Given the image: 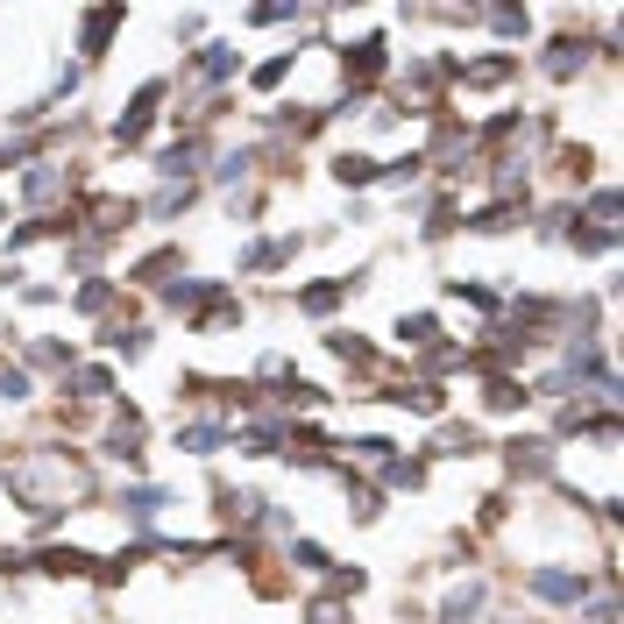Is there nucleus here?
Returning a JSON list of instances; mask_svg holds the SVG:
<instances>
[{"label": "nucleus", "instance_id": "obj_1", "mask_svg": "<svg viewBox=\"0 0 624 624\" xmlns=\"http://www.w3.org/2000/svg\"><path fill=\"white\" fill-rule=\"evenodd\" d=\"M156 100H164V78H149V86L135 93V107H128V121H121V142H142V128H149Z\"/></svg>", "mask_w": 624, "mask_h": 624}, {"label": "nucleus", "instance_id": "obj_2", "mask_svg": "<svg viewBox=\"0 0 624 624\" xmlns=\"http://www.w3.org/2000/svg\"><path fill=\"white\" fill-rule=\"evenodd\" d=\"M532 596H546V603H575V596H582V575H561V568H539V575H532Z\"/></svg>", "mask_w": 624, "mask_h": 624}, {"label": "nucleus", "instance_id": "obj_3", "mask_svg": "<svg viewBox=\"0 0 624 624\" xmlns=\"http://www.w3.org/2000/svg\"><path fill=\"white\" fill-rule=\"evenodd\" d=\"M341 298H348V277H334V284H312V291H298V305H305V312H334Z\"/></svg>", "mask_w": 624, "mask_h": 624}, {"label": "nucleus", "instance_id": "obj_4", "mask_svg": "<svg viewBox=\"0 0 624 624\" xmlns=\"http://www.w3.org/2000/svg\"><path fill=\"white\" fill-rule=\"evenodd\" d=\"M582 57H589V50H582L575 36H561L554 50H546V71H554V78H568V71H582Z\"/></svg>", "mask_w": 624, "mask_h": 624}, {"label": "nucleus", "instance_id": "obj_5", "mask_svg": "<svg viewBox=\"0 0 624 624\" xmlns=\"http://www.w3.org/2000/svg\"><path fill=\"white\" fill-rule=\"evenodd\" d=\"M511 468H525V476H546V440H511Z\"/></svg>", "mask_w": 624, "mask_h": 624}, {"label": "nucleus", "instance_id": "obj_6", "mask_svg": "<svg viewBox=\"0 0 624 624\" xmlns=\"http://www.w3.org/2000/svg\"><path fill=\"white\" fill-rule=\"evenodd\" d=\"M114 22H121V8H93V15H86V29H78V36H86V50H100V43L114 36Z\"/></svg>", "mask_w": 624, "mask_h": 624}, {"label": "nucleus", "instance_id": "obj_7", "mask_svg": "<svg viewBox=\"0 0 624 624\" xmlns=\"http://www.w3.org/2000/svg\"><path fill=\"white\" fill-rule=\"evenodd\" d=\"M178 447H192V454H220V447H227V433H220V426H185V433H178Z\"/></svg>", "mask_w": 624, "mask_h": 624}, {"label": "nucleus", "instance_id": "obj_8", "mask_svg": "<svg viewBox=\"0 0 624 624\" xmlns=\"http://www.w3.org/2000/svg\"><path fill=\"white\" fill-rule=\"evenodd\" d=\"M461 78H468V86H497V78H511V57H483V64H468Z\"/></svg>", "mask_w": 624, "mask_h": 624}, {"label": "nucleus", "instance_id": "obj_9", "mask_svg": "<svg viewBox=\"0 0 624 624\" xmlns=\"http://www.w3.org/2000/svg\"><path fill=\"white\" fill-rule=\"evenodd\" d=\"M57 185H64V164H43V171H29V178H22V192H29V199H50Z\"/></svg>", "mask_w": 624, "mask_h": 624}, {"label": "nucleus", "instance_id": "obj_10", "mask_svg": "<svg viewBox=\"0 0 624 624\" xmlns=\"http://www.w3.org/2000/svg\"><path fill=\"white\" fill-rule=\"evenodd\" d=\"M86 561H93V554H78V546H57V554H43L50 575H86Z\"/></svg>", "mask_w": 624, "mask_h": 624}, {"label": "nucleus", "instance_id": "obj_11", "mask_svg": "<svg viewBox=\"0 0 624 624\" xmlns=\"http://www.w3.org/2000/svg\"><path fill=\"white\" fill-rule=\"evenodd\" d=\"M334 178H341V185H369L376 164H369V156H334Z\"/></svg>", "mask_w": 624, "mask_h": 624}, {"label": "nucleus", "instance_id": "obj_12", "mask_svg": "<svg viewBox=\"0 0 624 624\" xmlns=\"http://www.w3.org/2000/svg\"><path fill=\"white\" fill-rule=\"evenodd\" d=\"M121 504H128V518H135V525H149V518H156V504H164V497H156V490H128Z\"/></svg>", "mask_w": 624, "mask_h": 624}, {"label": "nucleus", "instance_id": "obj_13", "mask_svg": "<svg viewBox=\"0 0 624 624\" xmlns=\"http://www.w3.org/2000/svg\"><path fill=\"white\" fill-rule=\"evenodd\" d=\"M291 561H298V568H312V575H320V568H327V546H312V539H291Z\"/></svg>", "mask_w": 624, "mask_h": 624}, {"label": "nucleus", "instance_id": "obj_14", "mask_svg": "<svg viewBox=\"0 0 624 624\" xmlns=\"http://www.w3.org/2000/svg\"><path fill=\"white\" fill-rule=\"evenodd\" d=\"M398 334L419 348V341H433V312H412V320H398Z\"/></svg>", "mask_w": 624, "mask_h": 624}, {"label": "nucleus", "instance_id": "obj_15", "mask_svg": "<svg viewBox=\"0 0 624 624\" xmlns=\"http://www.w3.org/2000/svg\"><path fill=\"white\" fill-rule=\"evenodd\" d=\"M440 454H476V433H468V426H447V433H440Z\"/></svg>", "mask_w": 624, "mask_h": 624}, {"label": "nucleus", "instance_id": "obj_16", "mask_svg": "<svg viewBox=\"0 0 624 624\" xmlns=\"http://www.w3.org/2000/svg\"><path fill=\"white\" fill-rule=\"evenodd\" d=\"M476 603H483V589H461V596H447V610H440V617H447V624H461Z\"/></svg>", "mask_w": 624, "mask_h": 624}, {"label": "nucleus", "instance_id": "obj_17", "mask_svg": "<svg viewBox=\"0 0 624 624\" xmlns=\"http://www.w3.org/2000/svg\"><path fill=\"white\" fill-rule=\"evenodd\" d=\"M284 256H291L284 242H256V249H249V270H270V263H284Z\"/></svg>", "mask_w": 624, "mask_h": 624}, {"label": "nucleus", "instance_id": "obj_18", "mask_svg": "<svg viewBox=\"0 0 624 624\" xmlns=\"http://www.w3.org/2000/svg\"><path fill=\"white\" fill-rule=\"evenodd\" d=\"M518 398H525V390H518V383H511V376H497V383H490V405H497V412H511V405H518Z\"/></svg>", "mask_w": 624, "mask_h": 624}, {"label": "nucleus", "instance_id": "obj_19", "mask_svg": "<svg viewBox=\"0 0 624 624\" xmlns=\"http://www.w3.org/2000/svg\"><path fill=\"white\" fill-rule=\"evenodd\" d=\"M78 398H107V369H78Z\"/></svg>", "mask_w": 624, "mask_h": 624}, {"label": "nucleus", "instance_id": "obj_20", "mask_svg": "<svg viewBox=\"0 0 624 624\" xmlns=\"http://www.w3.org/2000/svg\"><path fill=\"white\" fill-rule=\"evenodd\" d=\"M199 64H206V78H227V71H234V57H227V43H213V50H206Z\"/></svg>", "mask_w": 624, "mask_h": 624}, {"label": "nucleus", "instance_id": "obj_21", "mask_svg": "<svg viewBox=\"0 0 624 624\" xmlns=\"http://www.w3.org/2000/svg\"><path fill=\"white\" fill-rule=\"evenodd\" d=\"M0 398H29V376L22 369H0Z\"/></svg>", "mask_w": 624, "mask_h": 624}, {"label": "nucleus", "instance_id": "obj_22", "mask_svg": "<svg viewBox=\"0 0 624 624\" xmlns=\"http://www.w3.org/2000/svg\"><path fill=\"white\" fill-rule=\"evenodd\" d=\"M490 22H497V29H504V36H518V29H525V8H497V15H490Z\"/></svg>", "mask_w": 624, "mask_h": 624}]
</instances>
